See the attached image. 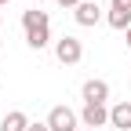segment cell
<instances>
[{"mask_svg":"<svg viewBox=\"0 0 131 131\" xmlns=\"http://www.w3.org/2000/svg\"><path fill=\"white\" fill-rule=\"evenodd\" d=\"M26 131H51V127H47V124H29Z\"/></svg>","mask_w":131,"mask_h":131,"instance_id":"cell-11","label":"cell"},{"mask_svg":"<svg viewBox=\"0 0 131 131\" xmlns=\"http://www.w3.org/2000/svg\"><path fill=\"white\" fill-rule=\"evenodd\" d=\"M113 7H124V11H131V0H113Z\"/></svg>","mask_w":131,"mask_h":131,"instance_id":"cell-10","label":"cell"},{"mask_svg":"<svg viewBox=\"0 0 131 131\" xmlns=\"http://www.w3.org/2000/svg\"><path fill=\"white\" fill-rule=\"evenodd\" d=\"M73 15H77V22H80V26H95L98 18H102V7H98V4H91V0H80Z\"/></svg>","mask_w":131,"mask_h":131,"instance_id":"cell-6","label":"cell"},{"mask_svg":"<svg viewBox=\"0 0 131 131\" xmlns=\"http://www.w3.org/2000/svg\"><path fill=\"white\" fill-rule=\"evenodd\" d=\"M26 127H29V120H26L22 109H15V113H7V117L0 120V131H26Z\"/></svg>","mask_w":131,"mask_h":131,"instance_id":"cell-8","label":"cell"},{"mask_svg":"<svg viewBox=\"0 0 131 131\" xmlns=\"http://www.w3.org/2000/svg\"><path fill=\"white\" fill-rule=\"evenodd\" d=\"M58 4H62V7H77L80 0H58Z\"/></svg>","mask_w":131,"mask_h":131,"instance_id":"cell-12","label":"cell"},{"mask_svg":"<svg viewBox=\"0 0 131 131\" xmlns=\"http://www.w3.org/2000/svg\"><path fill=\"white\" fill-rule=\"evenodd\" d=\"M4 4H7V0H0V7H4Z\"/></svg>","mask_w":131,"mask_h":131,"instance_id":"cell-14","label":"cell"},{"mask_svg":"<svg viewBox=\"0 0 131 131\" xmlns=\"http://www.w3.org/2000/svg\"><path fill=\"white\" fill-rule=\"evenodd\" d=\"M106 98H109V84L106 80H88L84 84V102L88 106H106Z\"/></svg>","mask_w":131,"mask_h":131,"instance_id":"cell-4","label":"cell"},{"mask_svg":"<svg viewBox=\"0 0 131 131\" xmlns=\"http://www.w3.org/2000/svg\"><path fill=\"white\" fill-rule=\"evenodd\" d=\"M88 131H91V127H88Z\"/></svg>","mask_w":131,"mask_h":131,"instance_id":"cell-15","label":"cell"},{"mask_svg":"<svg viewBox=\"0 0 131 131\" xmlns=\"http://www.w3.org/2000/svg\"><path fill=\"white\" fill-rule=\"evenodd\" d=\"M109 26L113 29H131V11H124V7H109Z\"/></svg>","mask_w":131,"mask_h":131,"instance_id":"cell-9","label":"cell"},{"mask_svg":"<svg viewBox=\"0 0 131 131\" xmlns=\"http://www.w3.org/2000/svg\"><path fill=\"white\" fill-rule=\"evenodd\" d=\"M55 55H58V62H66V66H77L80 58H84V47H80L77 37H62V40L55 44Z\"/></svg>","mask_w":131,"mask_h":131,"instance_id":"cell-2","label":"cell"},{"mask_svg":"<svg viewBox=\"0 0 131 131\" xmlns=\"http://www.w3.org/2000/svg\"><path fill=\"white\" fill-rule=\"evenodd\" d=\"M22 26H26V44L33 47V51H40V47H47V11H26L22 15Z\"/></svg>","mask_w":131,"mask_h":131,"instance_id":"cell-1","label":"cell"},{"mask_svg":"<svg viewBox=\"0 0 131 131\" xmlns=\"http://www.w3.org/2000/svg\"><path fill=\"white\" fill-rule=\"evenodd\" d=\"M80 120H84V127H102V124H109V109L106 106H84V113H80Z\"/></svg>","mask_w":131,"mask_h":131,"instance_id":"cell-5","label":"cell"},{"mask_svg":"<svg viewBox=\"0 0 131 131\" xmlns=\"http://www.w3.org/2000/svg\"><path fill=\"white\" fill-rule=\"evenodd\" d=\"M47 127L51 131H77V113L69 106H55L47 113Z\"/></svg>","mask_w":131,"mask_h":131,"instance_id":"cell-3","label":"cell"},{"mask_svg":"<svg viewBox=\"0 0 131 131\" xmlns=\"http://www.w3.org/2000/svg\"><path fill=\"white\" fill-rule=\"evenodd\" d=\"M109 124L117 127V131H127L131 127V102H117L109 109Z\"/></svg>","mask_w":131,"mask_h":131,"instance_id":"cell-7","label":"cell"},{"mask_svg":"<svg viewBox=\"0 0 131 131\" xmlns=\"http://www.w3.org/2000/svg\"><path fill=\"white\" fill-rule=\"evenodd\" d=\"M127 51H131V29H127Z\"/></svg>","mask_w":131,"mask_h":131,"instance_id":"cell-13","label":"cell"}]
</instances>
